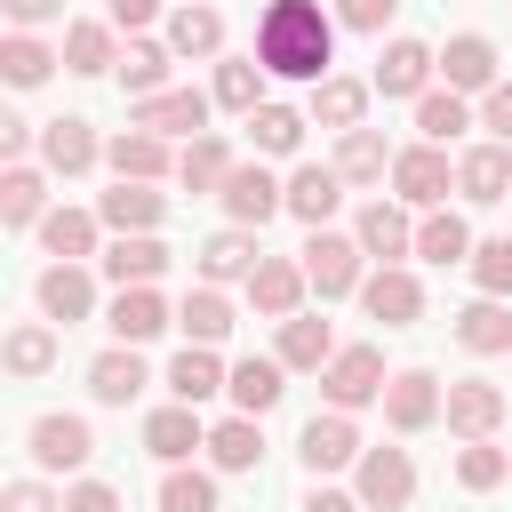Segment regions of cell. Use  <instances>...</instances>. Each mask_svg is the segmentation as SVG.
I'll return each mask as SVG.
<instances>
[{
    "label": "cell",
    "instance_id": "obj_1",
    "mask_svg": "<svg viewBox=\"0 0 512 512\" xmlns=\"http://www.w3.org/2000/svg\"><path fill=\"white\" fill-rule=\"evenodd\" d=\"M256 64L272 80H312L320 88L328 64H336V16L320 0H272L256 16Z\"/></svg>",
    "mask_w": 512,
    "mask_h": 512
},
{
    "label": "cell",
    "instance_id": "obj_2",
    "mask_svg": "<svg viewBox=\"0 0 512 512\" xmlns=\"http://www.w3.org/2000/svg\"><path fill=\"white\" fill-rule=\"evenodd\" d=\"M456 192V168H448V144H408V152H392V200L400 208H440Z\"/></svg>",
    "mask_w": 512,
    "mask_h": 512
},
{
    "label": "cell",
    "instance_id": "obj_3",
    "mask_svg": "<svg viewBox=\"0 0 512 512\" xmlns=\"http://www.w3.org/2000/svg\"><path fill=\"white\" fill-rule=\"evenodd\" d=\"M360 264H368V248H360V240H344V232H312V240H304V280H312V296H320V304L360 296V280H368Z\"/></svg>",
    "mask_w": 512,
    "mask_h": 512
},
{
    "label": "cell",
    "instance_id": "obj_4",
    "mask_svg": "<svg viewBox=\"0 0 512 512\" xmlns=\"http://www.w3.org/2000/svg\"><path fill=\"white\" fill-rule=\"evenodd\" d=\"M216 200H224V216H232L240 232H264V224L288 208V184H280L264 160H240V168L224 176V192H216Z\"/></svg>",
    "mask_w": 512,
    "mask_h": 512
},
{
    "label": "cell",
    "instance_id": "obj_5",
    "mask_svg": "<svg viewBox=\"0 0 512 512\" xmlns=\"http://www.w3.org/2000/svg\"><path fill=\"white\" fill-rule=\"evenodd\" d=\"M384 384H392V376H384V352H376V344H344V352L320 368V392H328V408H344V416L368 408V400H384Z\"/></svg>",
    "mask_w": 512,
    "mask_h": 512
},
{
    "label": "cell",
    "instance_id": "obj_6",
    "mask_svg": "<svg viewBox=\"0 0 512 512\" xmlns=\"http://www.w3.org/2000/svg\"><path fill=\"white\" fill-rule=\"evenodd\" d=\"M448 416V384L432 376V368H392V384H384V424L392 432H424V424H440Z\"/></svg>",
    "mask_w": 512,
    "mask_h": 512
},
{
    "label": "cell",
    "instance_id": "obj_7",
    "mask_svg": "<svg viewBox=\"0 0 512 512\" xmlns=\"http://www.w3.org/2000/svg\"><path fill=\"white\" fill-rule=\"evenodd\" d=\"M352 496H360L368 512H400V504L416 496V464H408V448H368V456L352 464Z\"/></svg>",
    "mask_w": 512,
    "mask_h": 512
},
{
    "label": "cell",
    "instance_id": "obj_8",
    "mask_svg": "<svg viewBox=\"0 0 512 512\" xmlns=\"http://www.w3.org/2000/svg\"><path fill=\"white\" fill-rule=\"evenodd\" d=\"M24 448H32L40 472H80V464L96 456V432H88V416H32Z\"/></svg>",
    "mask_w": 512,
    "mask_h": 512
},
{
    "label": "cell",
    "instance_id": "obj_9",
    "mask_svg": "<svg viewBox=\"0 0 512 512\" xmlns=\"http://www.w3.org/2000/svg\"><path fill=\"white\" fill-rule=\"evenodd\" d=\"M296 456H304V472L320 480V472H344V464H360L368 448H360V424H352L344 408H328V416H312V424L296 432Z\"/></svg>",
    "mask_w": 512,
    "mask_h": 512
},
{
    "label": "cell",
    "instance_id": "obj_10",
    "mask_svg": "<svg viewBox=\"0 0 512 512\" xmlns=\"http://www.w3.org/2000/svg\"><path fill=\"white\" fill-rule=\"evenodd\" d=\"M128 128H152V136H208V96H200V88L136 96V104H128Z\"/></svg>",
    "mask_w": 512,
    "mask_h": 512
},
{
    "label": "cell",
    "instance_id": "obj_11",
    "mask_svg": "<svg viewBox=\"0 0 512 512\" xmlns=\"http://www.w3.org/2000/svg\"><path fill=\"white\" fill-rule=\"evenodd\" d=\"M96 160H104V144H96V128H88L80 112L40 120V168H48V176H88Z\"/></svg>",
    "mask_w": 512,
    "mask_h": 512
},
{
    "label": "cell",
    "instance_id": "obj_12",
    "mask_svg": "<svg viewBox=\"0 0 512 512\" xmlns=\"http://www.w3.org/2000/svg\"><path fill=\"white\" fill-rule=\"evenodd\" d=\"M360 304H368V320L408 328V320H424V280H416V272H400V264H376V272L360 280Z\"/></svg>",
    "mask_w": 512,
    "mask_h": 512
},
{
    "label": "cell",
    "instance_id": "obj_13",
    "mask_svg": "<svg viewBox=\"0 0 512 512\" xmlns=\"http://www.w3.org/2000/svg\"><path fill=\"white\" fill-rule=\"evenodd\" d=\"M456 192L472 200V208H496V200H512V144H472L464 160H456Z\"/></svg>",
    "mask_w": 512,
    "mask_h": 512
},
{
    "label": "cell",
    "instance_id": "obj_14",
    "mask_svg": "<svg viewBox=\"0 0 512 512\" xmlns=\"http://www.w3.org/2000/svg\"><path fill=\"white\" fill-rule=\"evenodd\" d=\"M440 80H448L456 96H488V88H496V40H488V32H456V40L440 48Z\"/></svg>",
    "mask_w": 512,
    "mask_h": 512
},
{
    "label": "cell",
    "instance_id": "obj_15",
    "mask_svg": "<svg viewBox=\"0 0 512 512\" xmlns=\"http://www.w3.org/2000/svg\"><path fill=\"white\" fill-rule=\"evenodd\" d=\"M104 160H112V176H120V184H160V176L176 168L168 136H152V128H120V136L104 144Z\"/></svg>",
    "mask_w": 512,
    "mask_h": 512
},
{
    "label": "cell",
    "instance_id": "obj_16",
    "mask_svg": "<svg viewBox=\"0 0 512 512\" xmlns=\"http://www.w3.org/2000/svg\"><path fill=\"white\" fill-rule=\"evenodd\" d=\"M352 240H360L376 264L416 256V224H408V208H400V200H368V208H360V224H352Z\"/></svg>",
    "mask_w": 512,
    "mask_h": 512
},
{
    "label": "cell",
    "instance_id": "obj_17",
    "mask_svg": "<svg viewBox=\"0 0 512 512\" xmlns=\"http://www.w3.org/2000/svg\"><path fill=\"white\" fill-rule=\"evenodd\" d=\"M168 272V240L160 232H120L112 248H104V280L112 288H152Z\"/></svg>",
    "mask_w": 512,
    "mask_h": 512
},
{
    "label": "cell",
    "instance_id": "obj_18",
    "mask_svg": "<svg viewBox=\"0 0 512 512\" xmlns=\"http://www.w3.org/2000/svg\"><path fill=\"white\" fill-rule=\"evenodd\" d=\"M304 264H288V256H264L256 272H248V304L264 312V320H296L304 312Z\"/></svg>",
    "mask_w": 512,
    "mask_h": 512
},
{
    "label": "cell",
    "instance_id": "obj_19",
    "mask_svg": "<svg viewBox=\"0 0 512 512\" xmlns=\"http://www.w3.org/2000/svg\"><path fill=\"white\" fill-rule=\"evenodd\" d=\"M496 424H504V384H488V376H456V384H448V432L488 440Z\"/></svg>",
    "mask_w": 512,
    "mask_h": 512
},
{
    "label": "cell",
    "instance_id": "obj_20",
    "mask_svg": "<svg viewBox=\"0 0 512 512\" xmlns=\"http://www.w3.org/2000/svg\"><path fill=\"white\" fill-rule=\"evenodd\" d=\"M32 296H40V312H48L56 328H72V320L96 312V280H88V264H48Z\"/></svg>",
    "mask_w": 512,
    "mask_h": 512
},
{
    "label": "cell",
    "instance_id": "obj_21",
    "mask_svg": "<svg viewBox=\"0 0 512 512\" xmlns=\"http://www.w3.org/2000/svg\"><path fill=\"white\" fill-rule=\"evenodd\" d=\"M144 448H152L160 464H184L192 448H208V424H200V408H184V400L152 408V416H144Z\"/></svg>",
    "mask_w": 512,
    "mask_h": 512
},
{
    "label": "cell",
    "instance_id": "obj_22",
    "mask_svg": "<svg viewBox=\"0 0 512 512\" xmlns=\"http://www.w3.org/2000/svg\"><path fill=\"white\" fill-rule=\"evenodd\" d=\"M432 72H440V56H432L424 40H392V48L376 56V96H424Z\"/></svg>",
    "mask_w": 512,
    "mask_h": 512
},
{
    "label": "cell",
    "instance_id": "obj_23",
    "mask_svg": "<svg viewBox=\"0 0 512 512\" xmlns=\"http://www.w3.org/2000/svg\"><path fill=\"white\" fill-rule=\"evenodd\" d=\"M144 384H152V368L136 360V344H112V352H96V360H88V392H96L104 408H128Z\"/></svg>",
    "mask_w": 512,
    "mask_h": 512
},
{
    "label": "cell",
    "instance_id": "obj_24",
    "mask_svg": "<svg viewBox=\"0 0 512 512\" xmlns=\"http://www.w3.org/2000/svg\"><path fill=\"white\" fill-rule=\"evenodd\" d=\"M0 224L8 232H32V224H48V176L24 160V168H0Z\"/></svg>",
    "mask_w": 512,
    "mask_h": 512
},
{
    "label": "cell",
    "instance_id": "obj_25",
    "mask_svg": "<svg viewBox=\"0 0 512 512\" xmlns=\"http://www.w3.org/2000/svg\"><path fill=\"white\" fill-rule=\"evenodd\" d=\"M264 264V248H256V232H216V240H200V288H224V280H248Z\"/></svg>",
    "mask_w": 512,
    "mask_h": 512
},
{
    "label": "cell",
    "instance_id": "obj_26",
    "mask_svg": "<svg viewBox=\"0 0 512 512\" xmlns=\"http://www.w3.org/2000/svg\"><path fill=\"white\" fill-rule=\"evenodd\" d=\"M168 320H176V312L160 304V288H120V296H112V312H104V328H112L120 344H152Z\"/></svg>",
    "mask_w": 512,
    "mask_h": 512
},
{
    "label": "cell",
    "instance_id": "obj_27",
    "mask_svg": "<svg viewBox=\"0 0 512 512\" xmlns=\"http://www.w3.org/2000/svg\"><path fill=\"white\" fill-rule=\"evenodd\" d=\"M224 384H232V368H224V360H216L208 344H184V352L168 360V392H176L184 408H200V400H216Z\"/></svg>",
    "mask_w": 512,
    "mask_h": 512
},
{
    "label": "cell",
    "instance_id": "obj_28",
    "mask_svg": "<svg viewBox=\"0 0 512 512\" xmlns=\"http://www.w3.org/2000/svg\"><path fill=\"white\" fill-rule=\"evenodd\" d=\"M456 344L480 352V360H488V352H512V304H504V296H472V304L456 312Z\"/></svg>",
    "mask_w": 512,
    "mask_h": 512
},
{
    "label": "cell",
    "instance_id": "obj_29",
    "mask_svg": "<svg viewBox=\"0 0 512 512\" xmlns=\"http://www.w3.org/2000/svg\"><path fill=\"white\" fill-rule=\"evenodd\" d=\"M368 96H376V80H344V72H328V80L312 88V120L336 128V136H352L360 112H368Z\"/></svg>",
    "mask_w": 512,
    "mask_h": 512
},
{
    "label": "cell",
    "instance_id": "obj_30",
    "mask_svg": "<svg viewBox=\"0 0 512 512\" xmlns=\"http://www.w3.org/2000/svg\"><path fill=\"white\" fill-rule=\"evenodd\" d=\"M232 168H240V160H232V144H224L216 128H208V136H192V144L176 152V184H184V192H224V176H232Z\"/></svg>",
    "mask_w": 512,
    "mask_h": 512
},
{
    "label": "cell",
    "instance_id": "obj_31",
    "mask_svg": "<svg viewBox=\"0 0 512 512\" xmlns=\"http://www.w3.org/2000/svg\"><path fill=\"white\" fill-rule=\"evenodd\" d=\"M336 200H344V176H336V168H296V176H288V216H296V224L328 232Z\"/></svg>",
    "mask_w": 512,
    "mask_h": 512
},
{
    "label": "cell",
    "instance_id": "obj_32",
    "mask_svg": "<svg viewBox=\"0 0 512 512\" xmlns=\"http://www.w3.org/2000/svg\"><path fill=\"white\" fill-rule=\"evenodd\" d=\"M96 232H104V216H88V208H48L40 248H48L56 264H88V256H96Z\"/></svg>",
    "mask_w": 512,
    "mask_h": 512
},
{
    "label": "cell",
    "instance_id": "obj_33",
    "mask_svg": "<svg viewBox=\"0 0 512 512\" xmlns=\"http://www.w3.org/2000/svg\"><path fill=\"white\" fill-rule=\"evenodd\" d=\"M336 352H344V344L328 336V320H320V312H296V320H280V352H272L280 368H328Z\"/></svg>",
    "mask_w": 512,
    "mask_h": 512
},
{
    "label": "cell",
    "instance_id": "obj_34",
    "mask_svg": "<svg viewBox=\"0 0 512 512\" xmlns=\"http://www.w3.org/2000/svg\"><path fill=\"white\" fill-rule=\"evenodd\" d=\"M208 464H216V472H256V464H264V424H256V416L208 424Z\"/></svg>",
    "mask_w": 512,
    "mask_h": 512
},
{
    "label": "cell",
    "instance_id": "obj_35",
    "mask_svg": "<svg viewBox=\"0 0 512 512\" xmlns=\"http://www.w3.org/2000/svg\"><path fill=\"white\" fill-rule=\"evenodd\" d=\"M96 216H104L112 232H152V224L168 216V192H152V184H112V192L96 200Z\"/></svg>",
    "mask_w": 512,
    "mask_h": 512
},
{
    "label": "cell",
    "instance_id": "obj_36",
    "mask_svg": "<svg viewBox=\"0 0 512 512\" xmlns=\"http://www.w3.org/2000/svg\"><path fill=\"white\" fill-rule=\"evenodd\" d=\"M472 248H480V240H472V224H464L456 208H432V216L416 224V256H424V264H472Z\"/></svg>",
    "mask_w": 512,
    "mask_h": 512
},
{
    "label": "cell",
    "instance_id": "obj_37",
    "mask_svg": "<svg viewBox=\"0 0 512 512\" xmlns=\"http://www.w3.org/2000/svg\"><path fill=\"white\" fill-rule=\"evenodd\" d=\"M176 328H184V344H208V352H216V344L232 336V296H224V288H192V296L176 304Z\"/></svg>",
    "mask_w": 512,
    "mask_h": 512
},
{
    "label": "cell",
    "instance_id": "obj_38",
    "mask_svg": "<svg viewBox=\"0 0 512 512\" xmlns=\"http://www.w3.org/2000/svg\"><path fill=\"white\" fill-rule=\"evenodd\" d=\"M224 392H232V416H264V408H280V392H288V368H280V360H240Z\"/></svg>",
    "mask_w": 512,
    "mask_h": 512
},
{
    "label": "cell",
    "instance_id": "obj_39",
    "mask_svg": "<svg viewBox=\"0 0 512 512\" xmlns=\"http://www.w3.org/2000/svg\"><path fill=\"white\" fill-rule=\"evenodd\" d=\"M168 48H176V56H224V16L200 8V0H184V8L168 16Z\"/></svg>",
    "mask_w": 512,
    "mask_h": 512
},
{
    "label": "cell",
    "instance_id": "obj_40",
    "mask_svg": "<svg viewBox=\"0 0 512 512\" xmlns=\"http://www.w3.org/2000/svg\"><path fill=\"white\" fill-rule=\"evenodd\" d=\"M344 184H376V176H392V152H384V136L376 128H352V136H336V160H328Z\"/></svg>",
    "mask_w": 512,
    "mask_h": 512
},
{
    "label": "cell",
    "instance_id": "obj_41",
    "mask_svg": "<svg viewBox=\"0 0 512 512\" xmlns=\"http://www.w3.org/2000/svg\"><path fill=\"white\" fill-rule=\"evenodd\" d=\"M56 64H64V56H56L48 40H32V32H8V40H0V72H8V88H40Z\"/></svg>",
    "mask_w": 512,
    "mask_h": 512
},
{
    "label": "cell",
    "instance_id": "obj_42",
    "mask_svg": "<svg viewBox=\"0 0 512 512\" xmlns=\"http://www.w3.org/2000/svg\"><path fill=\"white\" fill-rule=\"evenodd\" d=\"M472 120H480V112H472L456 88H424V96H416V128H424V144H448V136H464Z\"/></svg>",
    "mask_w": 512,
    "mask_h": 512
},
{
    "label": "cell",
    "instance_id": "obj_43",
    "mask_svg": "<svg viewBox=\"0 0 512 512\" xmlns=\"http://www.w3.org/2000/svg\"><path fill=\"white\" fill-rule=\"evenodd\" d=\"M0 360H8V376H48V368H56V328H48V320H24V328H8Z\"/></svg>",
    "mask_w": 512,
    "mask_h": 512
},
{
    "label": "cell",
    "instance_id": "obj_44",
    "mask_svg": "<svg viewBox=\"0 0 512 512\" xmlns=\"http://www.w3.org/2000/svg\"><path fill=\"white\" fill-rule=\"evenodd\" d=\"M168 40H128V56H120V88L128 96H160L168 88Z\"/></svg>",
    "mask_w": 512,
    "mask_h": 512
},
{
    "label": "cell",
    "instance_id": "obj_45",
    "mask_svg": "<svg viewBox=\"0 0 512 512\" xmlns=\"http://www.w3.org/2000/svg\"><path fill=\"white\" fill-rule=\"evenodd\" d=\"M248 136H256V152L288 160V152L304 144V112H296V104H256V112H248Z\"/></svg>",
    "mask_w": 512,
    "mask_h": 512
},
{
    "label": "cell",
    "instance_id": "obj_46",
    "mask_svg": "<svg viewBox=\"0 0 512 512\" xmlns=\"http://www.w3.org/2000/svg\"><path fill=\"white\" fill-rule=\"evenodd\" d=\"M120 48H112V24H64V72H112Z\"/></svg>",
    "mask_w": 512,
    "mask_h": 512
},
{
    "label": "cell",
    "instance_id": "obj_47",
    "mask_svg": "<svg viewBox=\"0 0 512 512\" xmlns=\"http://www.w3.org/2000/svg\"><path fill=\"white\" fill-rule=\"evenodd\" d=\"M216 104L224 112H256L264 104V64L256 56H224L216 64Z\"/></svg>",
    "mask_w": 512,
    "mask_h": 512
},
{
    "label": "cell",
    "instance_id": "obj_48",
    "mask_svg": "<svg viewBox=\"0 0 512 512\" xmlns=\"http://www.w3.org/2000/svg\"><path fill=\"white\" fill-rule=\"evenodd\" d=\"M504 472H512V448H496V440H464V448H456V480H464L472 496L504 488Z\"/></svg>",
    "mask_w": 512,
    "mask_h": 512
},
{
    "label": "cell",
    "instance_id": "obj_49",
    "mask_svg": "<svg viewBox=\"0 0 512 512\" xmlns=\"http://www.w3.org/2000/svg\"><path fill=\"white\" fill-rule=\"evenodd\" d=\"M160 512H216V472H184V464H168V480H160Z\"/></svg>",
    "mask_w": 512,
    "mask_h": 512
},
{
    "label": "cell",
    "instance_id": "obj_50",
    "mask_svg": "<svg viewBox=\"0 0 512 512\" xmlns=\"http://www.w3.org/2000/svg\"><path fill=\"white\" fill-rule=\"evenodd\" d=\"M472 288L512 304V240H480V248H472Z\"/></svg>",
    "mask_w": 512,
    "mask_h": 512
},
{
    "label": "cell",
    "instance_id": "obj_51",
    "mask_svg": "<svg viewBox=\"0 0 512 512\" xmlns=\"http://www.w3.org/2000/svg\"><path fill=\"white\" fill-rule=\"evenodd\" d=\"M0 512H64V496L48 480H8L0 488Z\"/></svg>",
    "mask_w": 512,
    "mask_h": 512
},
{
    "label": "cell",
    "instance_id": "obj_52",
    "mask_svg": "<svg viewBox=\"0 0 512 512\" xmlns=\"http://www.w3.org/2000/svg\"><path fill=\"white\" fill-rule=\"evenodd\" d=\"M392 8H400V0H336V24H344V32H384Z\"/></svg>",
    "mask_w": 512,
    "mask_h": 512
},
{
    "label": "cell",
    "instance_id": "obj_53",
    "mask_svg": "<svg viewBox=\"0 0 512 512\" xmlns=\"http://www.w3.org/2000/svg\"><path fill=\"white\" fill-rule=\"evenodd\" d=\"M64 512H120V488L112 480H72L64 488Z\"/></svg>",
    "mask_w": 512,
    "mask_h": 512
},
{
    "label": "cell",
    "instance_id": "obj_54",
    "mask_svg": "<svg viewBox=\"0 0 512 512\" xmlns=\"http://www.w3.org/2000/svg\"><path fill=\"white\" fill-rule=\"evenodd\" d=\"M480 128H488L496 144H512V80H496V88L480 96Z\"/></svg>",
    "mask_w": 512,
    "mask_h": 512
},
{
    "label": "cell",
    "instance_id": "obj_55",
    "mask_svg": "<svg viewBox=\"0 0 512 512\" xmlns=\"http://www.w3.org/2000/svg\"><path fill=\"white\" fill-rule=\"evenodd\" d=\"M32 144H40V128H32V120H0V160H8V168H24V152H32Z\"/></svg>",
    "mask_w": 512,
    "mask_h": 512
},
{
    "label": "cell",
    "instance_id": "obj_56",
    "mask_svg": "<svg viewBox=\"0 0 512 512\" xmlns=\"http://www.w3.org/2000/svg\"><path fill=\"white\" fill-rule=\"evenodd\" d=\"M0 8H8V24H16V32H32V24H56V16H64V0H0Z\"/></svg>",
    "mask_w": 512,
    "mask_h": 512
},
{
    "label": "cell",
    "instance_id": "obj_57",
    "mask_svg": "<svg viewBox=\"0 0 512 512\" xmlns=\"http://www.w3.org/2000/svg\"><path fill=\"white\" fill-rule=\"evenodd\" d=\"M296 512H368V504H360V496H344V488H320V480H312Z\"/></svg>",
    "mask_w": 512,
    "mask_h": 512
},
{
    "label": "cell",
    "instance_id": "obj_58",
    "mask_svg": "<svg viewBox=\"0 0 512 512\" xmlns=\"http://www.w3.org/2000/svg\"><path fill=\"white\" fill-rule=\"evenodd\" d=\"M160 16V0H112V32H144Z\"/></svg>",
    "mask_w": 512,
    "mask_h": 512
},
{
    "label": "cell",
    "instance_id": "obj_59",
    "mask_svg": "<svg viewBox=\"0 0 512 512\" xmlns=\"http://www.w3.org/2000/svg\"><path fill=\"white\" fill-rule=\"evenodd\" d=\"M264 8H272V0H264Z\"/></svg>",
    "mask_w": 512,
    "mask_h": 512
}]
</instances>
